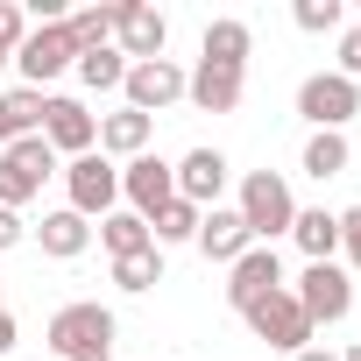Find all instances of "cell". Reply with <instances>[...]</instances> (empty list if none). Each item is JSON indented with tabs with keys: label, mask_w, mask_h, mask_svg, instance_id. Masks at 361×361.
Wrapping results in <instances>:
<instances>
[{
	"label": "cell",
	"mask_w": 361,
	"mask_h": 361,
	"mask_svg": "<svg viewBox=\"0 0 361 361\" xmlns=\"http://www.w3.org/2000/svg\"><path fill=\"white\" fill-rule=\"evenodd\" d=\"M15 340H22V326H15V312L0 305V354H15Z\"/></svg>",
	"instance_id": "cell-33"
},
{
	"label": "cell",
	"mask_w": 361,
	"mask_h": 361,
	"mask_svg": "<svg viewBox=\"0 0 361 361\" xmlns=\"http://www.w3.org/2000/svg\"><path fill=\"white\" fill-rule=\"evenodd\" d=\"M192 248H199L206 262H220V269H234V262H241V255L255 248V234L241 227V213H234V206H213V213L199 220V241H192Z\"/></svg>",
	"instance_id": "cell-17"
},
{
	"label": "cell",
	"mask_w": 361,
	"mask_h": 361,
	"mask_svg": "<svg viewBox=\"0 0 361 361\" xmlns=\"http://www.w3.org/2000/svg\"><path fill=\"white\" fill-rule=\"evenodd\" d=\"M156 283H163V248H142V255H121V262H114V290L142 298V290H156Z\"/></svg>",
	"instance_id": "cell-26"
},
{
	"label": "cell",
	"mask_w": 361,
	"mask_h": 361,
	"mask_svg": "<svg viewBox=\"0 0 361 361\" xmlns=\"http://www.w3.org/2000/svg\"><path fill=\"white\" fill-rule=\"evenodd\" d=\"M241 92H248V71H227V64H192L185 71V99L199 114H234Z\"/></svg>",
	"instance_id": "cell-15"
},
{
	"label": "cell",
	"mask_w": 361,
	"mask_h": 361,
	"mask_svg": "<svg viewBox=\"0 0 361 361\" xmlns=\"http://www.w3.org/2000/svg\"><path fill=\"white\" fill-rule=\"evenodd\" d=\"M71 71H78V85H85V92H121V78H128V57L106 43V50H85Z\"/></svg>",
	"instance_id": "cell-24"
},
{
	"label": "cell",
	"mask_w": 361,
	"mask_h": 361,
	"mask_svg": "<svg viewBox=\"0 0 361 361\" xmlns=\"http://www.w3.org/2000/svg\"><path fill=\"white\" fill-rule=\"evenodd\" d=\"M354 114H361V85H354V78H340V71H312V78L298 85V121H305L312 135H347Z\"/></svg>",
	"instance_id": "cell-4"
},
{
	"label": "cell",
	"mask_w": 361,
	"mask_h": 361,
	"mask_svg": "<svg viewBox=\"0 0 361 361\" xmlns=\"http://www.w3.org/2000/svg\"><path fill=\"white\" fill-rule=\"evenodd\" d=\"M177 199V170H170V156H135V163H121V206L128 213H142V220H156L163 206Z\"/></svg>",
	"instance_id": "cell-11"
},
{
	"label": "cell",
	"mask_w": 361,
	"mask_h": 361,
	"mask_svg": "<svg viewBox=\"0 0 361 361\" xmlns=\"http://www.w3.org/2000/svg\"><path fill=\"white\" fill-rule=\"evenodd\" d=\"M29 234H36V248H43L50 262H78V255L92 248V220H78L71 206L43 213V227H29Z\"/></svg>",
	"instance_id": "cell-18"
},
{
	"label": "cell",
	"mask_w": 361,
	"mask_h": 361,
	"mask_svg": "<svg viewBox=\"0 0 361 361\" xmlns=\"http://www.w3.org/2000/svg\"><path fill=\"white\" fill-rule=\"evenodd\" d=\"M92 241L106 248V262H121V255H142V248H156L149 220H142V213H128V206H114L106 220H92Z\"/></svg>",
	"instance_id": "cell-22"
},
{
	"label": "cell",
	"mask_w": 361,
	"mask_h": 361,
	"mask_svg": "<svg viewBox=\"0 0 361 361\" xmlns=\"http://www.w3.org/2000/svg\"><path fill=\"white\" fill-rule=\"evenodd\" d=\"M290 22H298L305 36H333V29H347V8H340V0H298Z\"/></svg>",
	"instance_id": "cell-28"
},
{
	"label": "cell",
	"mask_w": 361,
	"mask_h": 361,
	"mask_svg": "<svg viewBox=\"0 0 361 361\" xmlns=\"http://www.w3.org/2000/svg\"><path fill=\"white\" fill-rule=\"evenodd\" d=\"M185 99V64L177 57H149V64H128V78H121V106H135V114H163V106H177Z\"/></svg>",
	"instance_id": "cell-10"
},
{
	"label": "cell",
	"mask_w": 361,
	"mask_h": 361,
	"mask_svg": "<svg viewBox=\"0 0 361 361\" xmlns=\"http://www.w3.org/2000/svg\"><path fill=\"white\" fill-rule=\"evenodd\" d=\"M290 276H283V255L276 248H248L234 269H227V305L234 312H248V305H262L269 290H283Z\"/></svg>",
	"instance_id": "cell-14"
},
{
	"label": "cell",
	"mask_w": 361,
	"mask_h": 361,
	"mask_svg": "<svg viewBox=\"0 0 361 361\" xmlns=\"http://www.w3.org/2000/svg\"><path fill=\"white\" fill-rule=\"evenodd\" d=\"M290 241H298L305 262H340V213H326V206H298Z\"/></svg>",
	"instance_id": "cell-21"
},
{
	"label": "cell",
	"mask_w": 361,
	"mask_h": 361,
	"mask_svg": "<svg viewBox=\"0 0 361 361\" xmlns=\"http://www.w3.org/2000/svg\"><path fill=\"white\" fill-rule=\"evenodd\" d=\"M57 170H64V163H57V149H50L43 135H29V142H15V149H0V206L22 213L29 199H43V185H50Z\"/></svg>",
	"instance_id": "cell-3"
},
{
	"label": "cell",
	"mask_w": 361,
	"mask_h": 361,
	"mask_svg": "<svg viewBox=\"0 0 361 361\" xmlns=\"http://www.w3.org/2000/svg\"><path fill=\"white\" fill-rule=\"evenodd\" d=\"M149 142H156V121L149 114H135V106L99 114V156L106 163H135V156H149Z\"/></svg>",
	"instance_id": "cell-16"
},
{
	"label": "cell",
	"mask_w": 361,
	"mask_h": 361,
	"mask_svg": "<svg viewBox=\"0 0 361 361\" xmlns=\"http://www.w3.org/2000/svg\"><path fill=\"white\" fill-rule=\"evenodd\" d=\"M71 64H78V50H71V29H64V22H36V29L22 36V50H15V71H22V85H36V92H50Z\"/></svg>",
	"instance_id": "cell-7"
},
{
	"label": "cell",
	"mask_w": 361,
	"mask_h": 361,
	"mask_svg": "<svg viewBox=\"0 0 361 361\" xmlns=\"http://www.w3.org/2000/svg\"><path fill=\"white\" fill-rule=\"evenodd\" d=\"M64 29H71V50L85 57V50H106L114 43V8H78V15H64Z\"/></svg>",
	"instance_id": "cell-27"
},
{
	"label": "cell",
	"mask_w": 361,
	"mask_h": 361,
	"mask_svg": "<svg viewBox=\"0 0 361 361\" xmlns=\"http://www.w3.org/2000/svg\"><path fill=\"white\" fill-rule=\"evenodd\" d=\"M114 50L128 64H149L170 50V22L149 8V0H114Z\"/></svg>",
	"instance_id": "cell-12"
},
{
	"label": "cell",
	"mask_w": 361,
	"mask_h": 361,
	"mask_svg": "<svg viewBox=\"0 0 361 361\" xmlns=\"http://www.w3.org/2000/svg\"><path fill=\"white\" fill-rule=\"evenodd\" d=\"M333 71H340V78H354V85H361V15H354V22H347V29H340V64H333Z\"/></svg>",
	"instance_id": "cell-30"
},
{
	"label": "cell",
	"mask_w": 361,
	"mask_h": 361,
	"mask_svg": "<svg viewBox=\"0 0 361 361\" xmlns=\"http://www.w3.org/2000/svg\"><path fill=\"white\" fill-rule=\"evenodd\" d=\"M114 312L99 305V298H71V305H57L50 312V347L64 354V361H114Z\"/></svg>",
	"instance_id": "cell-2"
},
{
	"label": "cell",
	"mask_w": 361,
	"mask_h": 361,
	"mask_svg": "<svg viewBox=\"0 0 361 361\" xmlns=\"http://www.w3.org/2000/svg\"><path fill=\"white\" fill-rule=\"evenodd\" d=\"M43 99L50 92H36V85H0V149L43 135Z\"/></svg>",
	"instance_id": "cell-19"
},
{
	"label": "cell",
	"mask_w": 361,
	"mask_h": 361,
	"mask_svg": "<svg viewBox=\"0 0 361 361\" xmlns=\"http://www.w3.org/2000/svg\"><path fill=\"white\" fill-rule=\"evenodd\" d=\"M340 361H361V340H354V347H347V354H340Z\"/></svg>",
	"instance_id": "cell-35"
},
{
	"label": "cell",
	"mask_w": 361,
	"mask_h": 361,
	"mask_svg": "<svg viewBox=\"0 0 361 361\" xmlns=\"http://www.w3.org/2000/svg\"><path fill=\"white\" fill-rule=\"evenodd\" d=\"M234 213L241 227L255 234V248H276L298 220V192H290V177L283 170H241V185H234Z\"/></svg>",
	"instance_id": "cell-1"
},
{
	"label": "cell",
	"mask_w": 361,
	"mask_h": 361,
	"mask_svg": "<svg viewBox=\"0 0 361 361\" xmlns=\"http://www.w3.org/2000/svg\"><path fill=\"white\" fill-rule=\"evenodd\" d=\"M170 170H177V199H185V206H199V213H213V206H220L227 177H234V163H227L220 149H206V142H199V149H185Z\"/></svg>",
	"instance_id": "cell-13"
},
{
	"label": "cell",
	"mask_w": 361,
	"mask_h": 361,
	"mask_svg": "<svg viewBox=\"0 0 361 361\" xmlns=\"http://www.w3.org/2000/svg\"><path fill=\"white\" fill-rule=\"evenodd\" d=\"M199 206H185V199H170L156 220H149V234H156V248H185V241H199Z\"/></svg>",
	"instance_id": "cell-25"
},
{
	"label": "cell",
	"mask_w": 361,
	"mask_h": 361,
	"mask_svg": "<svg viewBox=\"0 0 361 361\" xmlns=\"http://www.w3.org/2000/svg\"><path fill=\"white\" fill-rule=\"evenodd\" d=\"M22 241H29L22 213H8V206H0V255H8V248H22Z\"/></svg>",
	"instance_id": "cell-32"
},
{
	"label": "cell",
	"mask_w": 361,
	"mask_h": 361,
	"mask_svg": "<svg viewBox=\"0 0 361 361\" xmlns=\"http://www.w3.org/2000/svg\"><path fill=\"white\" fill-rule=\"evenodd\" d=\"M248 50H255V29H248V22H234V15L206 22V36H199V64H227V71H248Z\"/></svg>",
	"instance_id": "cell-20"
},
{
	"label": "cell",
	"mask_w": 361,
	"mask_h": 361,
	"mask_svg": "<svg viewBox=\"0 0 361 361\" xmlns=\"http://www.w3.org/2000/svg\"><path fill=\"white\" fill-rule=\"evenodd\" d=\"M290 361H340V354H333V347H319V340H312V347H305V354H290Z\"/></svg>",
	"instance_id": "cell-34"
},
{
	"label": "cell",
	"mask_w": 361,
	"mask_h": 361,
	"mask_svg": "<svg viewBox=\"0 0 361 361\" xmlns=\"http://www.w3.org/2000/svg\"><path fill=\"white\" fill-rule=\"evenodd\" d=\"M241 319H248V333H255L262 347H276V354H305V347L319 340V333H312V319L298 312V298H290V283H283V290H269L262 305H248Z\"/></svg>",
	"instance_id": "cell-8"
},
{
	"label": "cell",
	"mask_w": 361,
	"mask_h": 361,
	"mask_svg": "<svg viewBox=\"0 0 361 361\" xmlns=\"http://www.w3.org/2000/svg\"><path fill=\"white\" fill-rule=\"evenodd\" d=\"M340 255H347V276H354L361 269V206L340 213Z\"/></svg>",
	"instance_id": "cell-31"
},
{
	"label": "cell",
	"mask_w": 361,
	"mask_h": 361,
	"mask_svg": "<svg viewBox=\"0 0 361 361\" xmlns=\"http://www.w3.org/2000/svg\"><path fill=\"white\" fill-rule=\"evenodd\" d=\"M43 142L57 149V163L92 156V149H99V114H92L85 99H71V92H50V99H43Z\"/></svg>",
	"instance_id": "cell-9"
},
{
	"label": "cell",
	"mask_w": 361,
	"mask_h": 361,
	"mask_svg": "<svg viewBox=\"0 0 361 361\" xmlns=\"http://www.w3.org/2000/svg\"><path fill=\"white\" fill-rule=\"evenodd\" d=\"M22 36H29V8L22 0H0V57H15Z\"/></svg>",
	"instance_id": "cell-29"
},
{
	"label": "cell",
	"mask_w": 361,
	"mask_h": 361,
	"mask_svg": "<svg viewBox=\"0 0 361 361\" xmlns=\"http://www.w3.org/2000/svg\"><path fill=\"white\" fill-rule=\"evenodd\" d=\"M290 298H298V312L319 333V326H340L354 312V276H347V262H305L298 283H290Z\"/></svg>",
	"instance_id": "cell-5"
},
{
	"label": "cell",
	"mask_w": 361,
	"mask_h": 361,
	"mask_svg": "<svg viewBox=\"0 0 361 361\" xmlns=\"http://www.w3.org/2000/svg\"><path fill=\"white\" fill-rule=\"evenodd\" d=\"M347 163H354V142H347V135H305V156H298L305 177L333 185V177H347Z\"/></svg>",
	"instance_id": "cell-23"
},
{
	"label": "cell",
	"mask_w": 361,
	"mask_h": 361,
	"mask_svg": "<svg viewBox=\"0 0 361 361\" xmlns=\"http://www.w3.org/2000/svg\"><path fill=\"white\" fill-rule=\"evenodd\" d=\"M57 177H64V206H71L78 220H106V213L121 206V163H106L99 149H92V156H71Z\"/></svg>",
	"instance_id": "cell-6"
}]
</instances>
